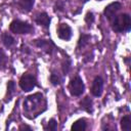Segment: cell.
Returning a JSON list of instances; mask_svg holds the SVG:
<instances>
[{
    "instance_id": "cell-14",
    "label": "cell",
    "mask_w": 131,
    "mask_h": 131,
    "mask_svg": "<svg viewBox=\"0 0 131 131\" xmlns=\"http://www.w3.org/2000/svg\"><path fill=\"white\" fill-rule=\"evenodd\" d=\"M1 42H2L3 46L6 47V48H11V47H13V46L15 45V43H16L15 39H14L10 34H8L7 32H3V33L1 34Z\"/></svg>"
},
{
    "instance_id": "cell-12",
    "label": "cell",
    "mask_w": 131,
    "mask_h": 131,
    "mask_svg": "<svg viewBox=\"0 0 131 131\" xmlns=\"http://www.w3.org/2000/svg\"><path fill=\"white\" fill-rule=\"evenodd\" d=\"M35 4V0H18L16 2V6L17 9L24 13H28L30 12Z\"/></svg>"
},
{
    "instance_id": "cell-27",
    "label": "cell",
    "mask_w": 131,
    "mask_h": 131,
    "mask_svg": "<svg viewBox=\"0 0 131 131\" xmlns=\"http://www.w3.org/2000/svg\"><path fill=\"white\" fill-rule=\"evenodd\" d=\"M97 1H101V0H97Z\"/></svg>"
},
{
    "instance_id": "cell-25",
    "label": "cell",
    "mask_w": 131,
    "mask_h": 131,
    "mask_svg": "<svg viewBox=\"0 0 131 131\" xmlns=\"http://www.w3.org/2000/svg\"><path fill=\"white\" fill-rule=\"evenodd\" d=\"M129 59H130L129 57H125V58H124V61H125L127 64H129Z\"/></svg>"
},
{
    "instance_id": "cell-22",
    "label": "cell",
    "mask_w": 131,
    "mask_h": 131,
    "mask_svg": "<svg viewBox=\"0 0 131 131\" xmlns=\"http://www.w3.org/2000/svg\"><path fill=\"white\" fill-rule=\"evenodd\" d=\"M53 8H54L55 12H63L64 8H66V2L63 0H57V1H55Z\"/></svg>"
},
{
    "instance_id": "cell-17",
    "label": "cell",
    "mask_w": 131,
    "mask_h": 131,
    "mask_svg": "<svg viewBox=\"0 0 131 131\" xmlns=\"http://www.w3.org/2000/svg\"><path fill=\"white\" fill-rule=\"evenodd\" d=\"M86 129H87V122L84 118L76 120L71 126L72 131H82V130H86Z\"/></svg>"
},
{
    "instance_id": "cell-21",
    "label": "cell",
    "mask_w": 131,
    "mask_h": 131,
    "mask_svg": "<svg viewBox=\"0 0 131 131\" xmlns=\"http://www.w3.org/2000/svg\"><path fill=\"white\" fill-rule=\"evenodd\" d=\"M56 129H57V121L53 118H51L47 122V125L44 126V130L47 131H56Z\"/></svg>"
},
{
    "instance_id": "cell-23",
    "label": "cell",
    "mask_w": 131,
    "mask_h": 131,
    "mask_svg": "<svg viewBox=\"0 0 131 131\" xmlns=\"http://www.w3.org/2000/svg\"><path fill=\"white\" fill-rule=\"evenodd\" d=\"M84 21L88 25V27H91V25L95 21V16L92 11H87L84 16Z\"/></svg>"
},
{
    "instance_id": "cell-5",
    "label": "cell",
    "mask_w": 131,
    "mask_h": 131,
    "mask_svg": "<svg viewBox=\"0 0 131 131\" xmlns=\"http://www.w3.org/2000/svg\"><path fill=\"white\" fill-rule=\"evenodd\" d=\"M32 43L34 44V46L42 49L46 54L48 55H52L58 48L55 45V43L51 40V39H35L32 41Z\"/></svg>"
},
{
    "instance_id": "cell-7",
    "label": "cell",
    "mask_w": 131,
    "mask_h": 131,
    "mask_svg": "<svg viewBox=\"0 0 131 131\" xmlns=\"http://www.w3.org/2000/svg\"><path fill=\"white\" fill-rule=\"evenodd\" d=\"M122 3L119 2V1H115V2H112L110 3L108 5H106L103 9V15L105 16V18L111 21L116 15L117 13L122 9Z\"/></svg>"
},
{
    "instance_id": "cell-15",
    "label": "cell",
    "mask_w": 131,
    "mask_h": 131,
    "mask_svg": "<svg viewBox=\"0 0 131 131\" xmlns=\"http://www.w3.org/2000/svg\"><path fill=\"white\" fill-rule=\"evenodd\" d=\"M91 39V36L89 34H86V33H81L80 34V37L78 39V42H77V47L76 49L77 50H82L83 48H85L88 44H89V41Z\"/></svg>"
},
{
    "instance_id": "cell-3",
    "label": "cell",
    "mask_w": 131,
    "mask_h": 131,
    "mask_svg": "<svg viewBox=\"0 0 131 131\" xmlns=\"http://www.w3.org/2000/svg\"><path fill=\"white\" fill-rule=\"evenodd\" d=\"M9 30L11 33L17 34V35H28V34H32L35 31L33 25L29 24L28 21H24L17 18L13 19L10 23Z\"/></svg>"
},
{
    "instance_id": "cell-8",
    "label": "cell",
    "mask_w": 131,
    "mask_h": 131,
    "mask_svg": "<svg viewBox=\"0 0 131 131\" xmlns=\"http://www.w3.org/2000/svg\"><path fill=\"white\" fill-rule=\"evenodd\" d=\"M56 34H57V37L60 40L70 41L71 38H72V36H73V30H72L71 26L68 25L67 23H61L57 27Z\"/></svg>"
},
{
    "instance_id": "cell-20",
    "label": "cell",
    "mask_w": 131,
    "mask_h": 131,
    "mask_svg": "<svg viewBox=\"0 0 131 131\" xmlns=\"http://www.w3.org/2000/svg\"><path fill=\"white\" fill-rule=\"evenodd\" d=\"M8 64V57L3 49L0 48V71H3L7 68Z\"/></svg>"
},
{
    "instance_id": "cell-11",
    "label": "cell",
    "mask_w": 131,
    "mask_h": 131,
    "mask_svg": "<svg viewBox=\"0 0 131 131\" xmlns=\"http://www.w3.org/2000/svg\"><path fill=\"white\" fill-rule=\"evenodd\" d=\"M79 106H80V108L82 111L86 112L87 114H92L93 111H94V108H93V100L89 95H87L84 98L80 99Z\"/></svg>"
},
{
    "instance_id": "cell-19",
    "label": "cell",
    "mask_w": 131,
    "mask_h": 131,
    "mask_svg": "<svg viewBox=\"0 0 131 131\" xmlns=\"http://www.w3.org/2000/svg\"><path fill=\"white\" fill-rule=\"evenodd\" d=\"M49 81L53 86H58L62 83V78L59 76L58 73L56 72H51L50 77H49Z\"/></svg>"
},
{
    "instance_id": "cell-16",
    "label": "cell",
    "mask_w": 131,
    "mask_h": 131,
    "mask_svg": "<svg viewBox=\"0 0 131 131\" xmlns=\"http://www.w3.org/2000/svg\"><path fill=\"white\" fill-rule=\"evenodd\" d=\"M72 69V59L70 56L66 55L64 58L61 61V72H62V76L66 77L69 75V73L71 72Z\"/></svg>"
},
{
    "instance_id": "cell-4",
    "label": "cell",
    "mask_w": 131,
    "mask_h": 131,
    "mask_svg": "<svg viewBox=\"0 0 131 131\" xmlns=\"http://www.w3.org/2000/svg\"><path fill=\"white\" fill-rule=\"evenodd\" d=\"M68 89L72 96H76V97L81 96L85 91V84H84L82 78L79 75L74 76L69 82Z\"/></svg>"
},
{
    "instance_id": "cell-10",
    "label": "cell",
    "mask_w": 131,
    "mask_h": 131,
    "mask_svg": "<svg viewBox=\"0 0 131 131\" xmlns=\"http://www.w3.org/2000/svg\"><path fill=\"white\" fill-rule=\"evenodd\" d=\"M35 21L37 25L43 27L45 30H48L50 27V23H51V16L46 11H43V12H40L36 15Z\"/></svg>"
},
{
    "instance_id": "cell-9",
    "label": "cell",
    "mask_w": 131,
    "mask_h": 131,
    "mask_svg": "<svg viewBox=\"0 0 131 131\" xmlns=\"http://www.w3.org/2000/svg\"><path fill=\"white\" fill-rule=\"evenodd\" d=\"M103 84H104V81H103L102 77L101 76H95V78L92 81L91 88H90L91 94L95 97L101 96L102 91H103Z\"/></svg>"
},
{
    "instance_id": "cell-2",
    "label": "cell",
    "mask_w": 131,
    "mask_h": 131,
    "mask_svg": "<svg viewBox=\"0 0 131 131\" xmlns=\"http://www.w3.org/2000/svg\"><path fill=\"white\" fill-rule=\"evenodd\" d=\"M110 23L112 30L116 33H127L131 29V16L128 13L117 14Z\"/></svg>"
},
{
    "instance_id": "cell-1",
    "label": "cell",
    "mask_w": 131,
    "mask_h": 131,
    "mask_svg": "<svg viewBox=\"0 0 131 131\" xmlns=\"http://www.w3.org/2000/svg\"><path fill=\"white\" fill-rule=\"evenodd\" d=\"M24 115L30 119H36L47 110V101L41 92H36L27 96L24 100Z\"/></svg>"
},
{
    "instance_id": "cell-6",
    "label": "cell",
    "mask_w": 131,
    "mask_h": 131,
    "mask_svg": "<svg viewBox=\"0 0 131 131\" xmlns=\"http://www.w3.org/2000/svg\"><path fill=\"white\" fill-rule=\"evenodd\" d=\"M18 85L23 91L29 92L37 86V78L33 74L25 73L20 76L19 81H18Z\"/></svg>"
},
{
    "instance_id": "cell-13",
    "label": "cell",
    "mask_w": 131,
    "mask_h": 131,
    "mask_svg": "<svg viewBox=\"0 0 131 131\" xmlns=\"http://www.w3.org/2000/svg\"><path fill=\"white\" fill-rule=\"evenodd\" d=\"M15 82L13 80H9L7 81V84H6V93H5V96H4V102L5 103H8L12 97L14 96L15 94Z\"/></svg>"
},
{
    "instance_id": "cell-24",
    "label": "cell",
    "mask_w": 131,
    "mask_h": 131,
    "mask_svg": "<svg viewBox=\"0 0 131 131\" xmlns=\"http://www.w3.org/2000/svg\"><path fill=\"white\" fill-rule=\"evenodd\" d=\"M18 130H29V131H32L33 128L27 124H20L19 127H18Z\"/></svg>"
},
{
    "instance_id": "cell-26",
    "label": "cell",
    "mask_w": 131,
    "mask_h": 131,
    "mask_svg": "<svg viewBox=\"0 0 131 131\" xmlns=\"http://www.w3.org/2000/svg\"><path fill=\"white\" fill-rule=\"evenodd\" d=\"M80 1H82V2H88L89 0H80Z\"/></svg>"
},
{
    "instance_id": "cell-18",
    "label": "cell",
    "mask_w": 131,
    "mask_h": 131,
    "mask_svg": "<svg viewBox=\"0 0 131 131\" xmlns=\"http://www.w3.org/2000/svg\"><path fill=\"white\" fill-rule=\"evenodd\" d=\"M121 129L123 131H131V116L130 115H125L121 118L120 121Z\"/></svg>"
}]
</instances>
